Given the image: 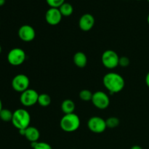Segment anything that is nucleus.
<instances>
[{"mask_svg":"<svg viewBox=\"0 0 149 149\" xmlns=\"http://www.w3.org/2000/svg\"><path fill=\"white\" fill-rule=\"evenodd\" d=\"M103 82L105 87L111 94H115L122 91L125 85V79L120 74L109 72L103 77Z\"/></svg>","mask_w":149,"mask_h":149,"instance_id":"nucleus-1","label":"nucleus"},{"mask_svg":"<svg viewBox=\"0 0 149 149\" xmlns=\"http://www.w3.org/2000/svg\"><path fill=\"white\" fill-rule=\"evenodd\" d=\"M11 122L13 123V126L18 130L26 129L30 126V113L26 109H17L13 112V119H12Z\"/></svg>","mask_w":149,"mask_h":149,"instance_id":"nucleus-2","label":"nucleus"},{"mask_svg":"<svg viewBox=\"0 0 149 149\" xmlns=\"http://www.w3.org/2000/svg\"><path fill=\"white\" fill-rule=\"evenodd\" d=\"M80 119L76 113L64 114L60 122V127L66 132H72L77 130L80 126Z\"/></svg>","mask_w":149,"mask_h":149,"instance_id":"nucleus-3","label":"nucleus"},{"mask_svg":"<svg viewBox=\"0 0 149 149\" xmlns=\"http://www.w3.org/2000/svg\"><path fill=\"white\" fill-rule=\"evenodd\" d=\"M26 52L21 48H13L7 54V61L13 66L22 65L26 61Z\"/></svg>","mask_w":149,"mask_h":149,"instance_id":"nucleus-4","label":"nucleus"},{"mask_svg":"<svg viewBox=\"0 0 149 149\" xmlns=\"http://www.w3.org/2000/svg\"><path fill=\"white\" fill-rule=\"evenodd\" d=\"M119 56L115 51L108 49L103 52L101 56L103 65L109 69H113L119 65Z\"/></svg>","mask_w":149,"mask_h":149,"instance_id":"nucleus-5","label":"nucleus"},{"mask_svg":"<svg viewBox=\"0 0 149 149\" xmlns=\"http://www.w3.org/2000/svg\"><path fill=\"white\" fill-rule=\"evenodd\" d=\"M12 87L13 90L18 93H23L28 90L30 85V80L26 75L23 74H17L12 80Z\"/></svg>","mask_w":149,"mask_h":149,"instance_id":"nucleus-6","label":"nucleus"},{"mask_svg":"<svg viewBox=\"0 0 149 149\" xmlns=\"http://www.w3.org/2000/svg\"><path fill=\"white\" fill-rule=\"evenodd\" d=\"M39 94L33 89H28L21 93L20 96V101L23 106L31 107L34 106L38 102Z\"/></svg>","mask_w":149,"mask_h":149,"instance_id":"nucleus-7","label":"nucleus"},{"mask_svg":"<svg viewBox=\"0 0 149 149\" xmlns=\"http://www.w3.org/2000/svg\"><path fill=\"white\" fill-rule=\"evenodd\" d=\"M91 101L97 109L100 110L107 109L110 104V98L109 95L103 91H97L93 93Z\"/></svg>","mask_w":149,"mask_h":149,"instance_id":"nucleus-8","label":"nucleus"},{"mask_svg":"<svg viewBox=\"0 0 149 149\" xmlns=\"http://www.w3.org/2000/svg\"><path fill=\"white\" fill-rule=\"evenodd\" d=\"M87 127L91 132L100 134L106 130V120L100 116H93L87 122Z\"/></svg>","mask_w":149,"mask_h":149,"instance_id":"nucleus-9","label":"nucleus"},{"mask_svg":"<svg viewBox=\"0 0 149 149\" xmlns=\"http://www.w3.org/2000/svg\"><path fill=\"white\" fill-rule=\"evenodd\" d=\"M18 36L23 42H30L35 39L36 31L30 25H23L19 29Z\"/></svg>","mask_w":149,"mask_h":149,"instance_id":"nucleus-10","label":"nucleus"},{"mask_svg":"<svg viewBox=\"0 0 149 149\" xmlns=\"http://www.w3.org/2000/svg\"><path fill=\"white\" fill-rule=\"evenodd\" d=\"M63 15L58 8L50 7L45 14V20L50 26H56L61 23Z\"/></svg>","mask_w":149,"mask_h":149,"instance_id":"nucleus-11","label":"nucleus"},{"mask_svg":"<svg viewBox=\"0 0 149 149\" xmlns=\"http://www.w3.org/2000/svg\"><path fill=\"white\" fill-rule=\"evenodd\" d=\"M95 17L90 13H86L81 16L79 20V27L83 31H89L95 25Z\"/></svg>","mask_w":149,"mask_h":149,"instance_id":"nucleus-12","label":"nucleus"},{"mask_svg":"<svg viewBox=\"0 0 149 149\" xmlns=\"http://www.w3.org/2000/svg\"><path fill=\"white\" fill-rule=\"evenodd\" d=\"M23 136L31 143L37 142L39 139V137H40V132L35 127L29 126V127L25 130Z\"/></svg>","mask_w":149,"mask_h":149,"instance_id":"nucleus-13","label":"nucleus"},{"mask_svg":"<svg viewBox=\"0 0 149 149\" xmlns=\"http://www.w3.org/2000/svg\"><path fill=\"white\" fill-rule=\"evenodd\" d=\"M73 61L79 68H84L87 64V57L83 52H77L74 54Z\"/></svg>","mask_w":149,"mask_h":149,"instance_id":"nucleus-14","label":"nucleus"},{"mask_svg":"<svg viewBox=\"0 0 149 149\" xmlns=\"http://www.w3.org/2000/svg\"><path fill=\"white\" fill-rule=\"evenodd\" d=\"M76 109L75 103L71 99L64 100L61 103V110L64 114H69L73 113Z\"/></svg>","mask_w":149,"mask_h":149,"instance_id":"nucleus-15","label":"nucleus"},{"mask_svg":"<svg viewBox=\"0 0 149 149\" xmlns=\"http://www.w3.org/2000/svg\"><path fill=\"white\" fill-rule=\"evenodd\" d=\"M59 10L61 12V15L63 17H69L72 15L73 12H74V7L69 3L65 2L59 7Z\"/></svg>","mask_w":149,"mask_h":149,"instance_id":"nucleus-16","label":"nucleus"},{"mask_svg":"<svg viewBox=\"0 0 149 149\" xmlns=\"http://www.w3.org/2000/svg\"><path fill=\"white\" fill-rule=\"evenodd\" d=\"M51 102H52L51 97L46 93L40 94L38 97L37 103H39V106H42V107H47L51 104Z\"/></svg>","mask_w":149,"mask_h":149,"instance_id":"nucleus-17","label":"nucleus"},{"mask_svg":"<svg viewBox=\"0 0 149 149\" xmlns=\"http://www.w3.org/2000/svg\"><path fill=\"white\" fill-rule=\"evenodd\" d=\"M13 116V112L7 109H3L0 111V119L4 122H12Z\"/></svg>","mask_w":149,"mask_h":149,"instance_id":"nucleus-18","label":"nucleus"},{"mask_svg":"<svg viewBox=\"0 0 149 149\" xmlns=\"http://www.w3.org/2000/svg\"><path fill=\"white\" fill-rule=\"evenodd\" d=\"M106 127L107 128H110V129H114V128L117 127L119 125V119L117 117L115 116H111V117L108 118L106 120Z\"/></svg>","mask_w":149,"mask_h":149,"instance_id":"nucleus-19","label":"nucleus"},{"mask_svg":"<svg viewBox=\"0 0 149 149\" xmlns=\"http://www.w3.org/2000/svg\"><path fill=\"white\" fill-rule=\"evenodd\" d=\"M93 93L89 90H82L79 92V98L83 101H90L93 98Z\"/></svg>","mask_w":149,"mask_h":149,"instance_id":"nucleus-20","label":"nucleus"},{"mask_svg":"<svg viewBox=\"0 0 149 149\" xmlns=\"http://www.w3.org/2000/svg\"><path fill=\"white\" fill-rule=\"evenodd\" d=\"M31 148L33 149H52L49 143L45 142H33L31 143Z\"/></svg>","mask_w":149,"mask_h":149,"instance_id":"nucleus-21","label":"nucleus"},{"mask_svg":"<svg viewBox=\"0 0 149 149\" xmlns=\"http://www.w3.org/2000/svg\"><path fill=\"white\" fill-rule=\"evenodd\" d=\"M48 5L52 8H59L63 3L65 0H46Z\"/></svg>","mask_w":149,"mask_h":149,"instance_id":"nucleus-22","label":"nucleus"},{"mask_svg":"<svg viewBox=\"0 0 149 149\" xmlns=\"http://www.w3.org/2000/svg\"><path fill=\"white\" fill-rule=\"evenodd\" d=\"M130 61L129 58L126 56L119 57V65L122 67H127L130 65Z\"/></svg>","mask_w":149,"mask_h":149,"instance_id":"nucleus-23","label":"nucleus"},{"mask_svg":"<svg viewBox=\"0 0 149 149\" xmlns=\"http://www.w3.org/2000/svg\"><path fill=\"white\" fill-rule=\"evenodd\" d=\"M145 81H146V84L147 87L149 88V72L146 74V76Z\"/></svg>","mask_w":149,"mask_h":149,"instance_id":"nucleus-24","label":"nucleus"},{"mask_svg":"<svg viewBox=\"0 0 149 149\" xmlns=\"http://www.w3.org/2000/svg\"><path fill=\"white\" fill-rule=\"evenodd\" d=\"M130 149H143V148L140 146L135 145V146H132Z\"/></svg>","mask_w":149,"mask_h":149,"instance_id":"nucleus-25","label":"nucleus"},{"mask_svg":"<svg viewBox=\"0 0 149 149\" xmlns=\"http://www.w3.org/2000/svg\"><path fill=\"white\" fill-rule=\"evenodd\" d=\"M5 1L6 0H0V7L4 5V4H5Z\"/></svg>","mask_w":149,"mask_h":149,"instance_id":"nucleus-26","label":"nucleus"},{"mask_svg":"<svg viewBox=\"0 0 149 149\" xmlns=\"http://www.w3.org/2000/svg\"><path fill=\"white\" fill-rule=\"evenodd\" d=\"M3 109V107H2V102H1V99H0V111H1V110Z\"/></svg>","mask_w":149,"mask_h":149,"instance_id":"nucleus-27","label":"nucleus"},{"mask_svg":"<svg viewBox=\"0 0 149 149\" xmlns=\"http://www.w3.org/2000/svg\"><path fill=\"white\" fill-rule=\"evenodd\" d=\"M147 22H148V25H149V14H148V17H147Z\"/></svg>","mask_w":149,"mask_h":149,"instance_id":"nucleus-28","label":"nucleus"},{"mask_svg":"<svg viewBox=\"0 0 149 149\" xmlns=\"http://www.w3.org/2000/svg\"><path fill=\"white\" fill-rule=\"evenodd\" d=\"M1 50H2V49H1V45H0V54H1Z\"/></svg>","mask_w":149,"mask_h":149,"instance_id":"nucleus-29","label":"nucleus"},{"mask_svg":"<svg viewBox=\"0 0 149 149\" xmlns=\"http://www.w3.org/2000/svg\"><path fill=\"white\" fill-rule=\"evenodd\" d=\"M138 1H141V0H138Z\"/></svg>","mask_w":149,"mask_h":149,"instance_id":"nucleus-30","label":"nucleus"},{"mask_svg":"<svg viewBox=\"0 0 149 149\" xmlns=\"http://www.w3.org/2000/svg\"><path fill=\"white\" fill-rule=\"evenodd\" d=\"M147 1H148V2H149V0H147Z\"/></svg>","mask_w":149,"mask_h":149,"instance_id":"nucleus-31","label":"nucleus"}]
</instances>
